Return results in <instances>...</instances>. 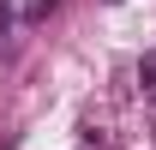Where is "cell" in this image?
<instances>
[{"mask_svg": "<svg viewBox=\"0 0 156 150\" xmlns=\"http://www.w3.org/2000/svg\"><path fill=\"white\" fill-rule=\"evenodd\" d=\"M138 78H144V90L156 96V54H144V66H138Z\"/></svg>", "mask_w": 156, "mask_h": 150, "instance_id": "cell-1", "label": "cell"}, {"mask_svg": "<svg viewBox=\"0 0 156 150\" xmlns=\"http://www.w3.org/2000/svg\"><path fill=\"white\" fill-rule=\"evenodd\" d=\"M54 6H60V0H36V6H30V18H48Z\"/></svg>", "mask_w": 156, "mask_h": 150, "instance_id": "cell-2", "label": "cell"}]
</instances>
